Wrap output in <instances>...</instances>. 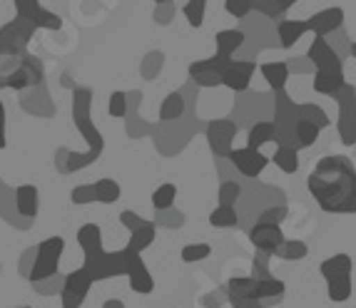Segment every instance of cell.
<instances>
[{"label": "cell", "instance_id": "1", "mask_svg": "<svg viewBox=\"0 0 356 308\" xmlns=\"http://www.w3.org/2000/svg\"><path fill=\"white\" fill-rule=\"evenodd\" d=\"M309 194L321 212L356 214V166L346 154H327L307 177Z\"/></svg>", "mask_w": 356, "mask_h": 308}, {"label": "cell", "instance_id": "2", "mask_svg": "<svg viewBox=\"0 0 356 308\" xmlns=\"http://www.w3.org/2000/svg\"><path fill=\"white\" fill-rule=\"evenodd\" d=\"M72 119H75V125L80 127L83 137L88 139L90 149L88 154H72V162L63 172H72V169H83V166L92 164L102 152V135L90 122V89H75V97H72Z\"/></svg>", "mask_w": 356, "mask_h": 308}, {"label": "cell", "instance_id": "3", "mask_svg": "<svg viewBox=\"0 0 356 308\" xmlns=\"http://www.w3.org/2000/svg\"><path fill=\"white\" fill-rule=\"evenodd\" d=\"M137 251L127 249V246L122 251H102V246H95V249L85 251L83 266L88 268L95 281H105L113 279V276H127Z\"/></svg>", "mask_w": 356, "mask_h": 308}, {"label": "cell", "instance_id": "4", "mask_svg": "<svg viewBox=\"0 0 356 308\" xmlns=\"http://www.w3.org/2000/svg\"><path fill=\"white\" fill-rule=\"evenodd\" d=\"M63 251H65V241H63V237H50L42 243H38L35 264H33V268L28 271L30 284H38V281H45V279L58 276L60 256H63Z\"/></svg>", "mask_w": 356, "mask_h": 308}, {"label": "cell", "instance_id": "5", "mask_svg": "<svg viewBox=\"0 0 356 308\" xmlns=\"http://www.w3.org/2000/svg\"><path fill=\"white\" fill-rule=\"evenodd\" d=\"M334 100H337V105H339V122H337L339 137H341V142H344L346 147H354L356 144V87L346 83Z\"/></svg>", "mask_w": 356, "mask_h": 308}, {"label": "cell", "instance_id": "6", "mask_svg": "<svg viewBox=\"0 0 356 308\" xmlns=\"http://www.w3.org/2000/svg\"><path fill=\"white\" fill-rule=\"evenodd\" d=\"M95 284V279L90 276L88 268H75L63 279V289H60V303L63 308H80L88 298L90 286Z\"/></svg>", "mask_w": 356, "mask_h": 308}, {"label": "cell", "instance_id": "7", "mask_svg": "<svg viewBox=\"0 0 356 308\" xmlns=\"http://www.w3.org/2000/svg\"><path fill=\"white\" fill-rule=\"evenodd\" d=\"M227 160L232 162V166H237V172L247 179H257L269 164V157L261 154L259 149L252 147H242V149H232Z\"/></svg>", "mask_w": 356, "mask_h": 308}, {"label": "cell", "instance_id": "8", "mask_svg": "<svg viewBox=\"0 0 356 308\" xmlns=\"http://www.w3.org/2000/svg\"><path fill=\"white\" fill-rule=\"evenodd\" d=\"M227 65H229V60L214 55V58H209V60L192 62L190 77L200 85V87H217V85H222V75H225Z\"/></svg>", "mask_w": 356, "mask_h": 308}, {"label": "cell", "instance_id": "9", "mask_svg": "<svg viewBox=\"0 0 356 308\" xmlns=\"http://www.w3.org/2000/svg\"><path fill=\"white\" fill-rule=\"evenodd\" d=\"M237 137V125L232 122V119H214L207 125V139H209V147L212 152L220 157V160H227L232 147V139Z\"/></svg>", "mask_w": 356, "mask_h": 308}, {"label": "cell", "instance_id": "10", "mask_svg": "<svg viewBox=\"0 0 356 308\" xmlns=\"http://www.w3.org/2000/svg\"><path fill=\"white\" fill-rule=\"evenodd\" d=\"M307 58H309V62L314 65V70H344V60L332 48V42H329L327 37L314 35V40L309 45Z\"/></svg>", "mask_w": 356, "mask_h": 308}, {"label": "cell", "instance_id": "11", "mask_svg": "<svg viewBox=\"0 0 356 308\" xmlns=\"http://www.w3.org/2000/svg\"><path fill=\"white\" fill-rule=\"evenodd\" d=\"M250 241L254 243L257 251H264V254H272L284 243V231L282 224H267V221H257L250 229Z\"/></svg>", "mask_w": 356, "mask_h": 308}, {"label": "cell", "instance_id": "12", "mask_svg": "<svg viewBox=\"0 0 356 308\" xmlns=\"http://www.w3.org/2000/svg\"><path fill=\"white\" fill-rule=\"evenodd\" d=\"M254 70V60H229V65L225 67V75H222V85L234 92H247Z\"/></svg>", "mask_w": 356, "mask_h": 308}, {"label": "cell", "instance_id": "13", "mask_svg": "<svg viewBox=\"0 0 356 308\" xmlns=\"http://www.w3.org/2000/svg\"><path fill=\"white\" fill-rule=\"evenodd\" d=\"M307 23H309V33H314L316 37H329L339 28H344V10L341 8H324V10L314 12Z\"/></svg>", "mask_w": 356, "mask_h": 308}, {"label": "cell", "instance_id": "14", "mask_svg": "<svg viewBox=\"0 0 356 308\" xmlns=\"http://www.w3.org/2000/svg\"><path fill=\"white\" fill-rule=\"evenodd\" d=\"M346 85L344 70H314V92L337 97Z\"/></svg>", "mask_w": 356, "mask_h": 308}, {"label": "cell", "instance_id": "15", "mask_svg": "<svg viewBox=\"0 0 356 308\" xmlns=\"http://www.w3.org/2000/svg\"><path fill=\"white\" fill-rule=\"evenodd\" d=\"M15 209L25 219H35L38 209H40V191L33 184H23L15 189Z\"/></svg>", "mask_w": 356, "mask_h": 308}, {"label": "cell", "instance_id": "16", "mask_svg": "<svg viewBox=\"0 0 356 308\" xmlns=\"http://www.w3.org/2000/svg\"><path fill=\"white\" fill-rule=\"evenodd\" d=\"M261 77L267 80L269 89L272 92H280V89L286 87V83H289V62H284V60H272V62H264V65L259 67Z\"/></svg>", "mask_w": 356, "mask_h": 308}, {"label": "cell", "instance_id": "17", "mask_svg": "<svg viewBox=\"0 0 356 308\" xmlns=\"http://www.w3.org/2000/svg\"><path fill=\"white\" fill-rule=\"evenodd\" d=\"M319 271L327 281L349 279L351 271H354V261H351L349 254H334V256H329L327 261H321Z\"/></svg>", "mask_w": 356, "mask_h": 308}, {"label": "cell", "instance_id": "18", "mask_svg": "<svg viewBox=\"0 0 356 308\" xmlns=\"http://www.w3.org/2000/svg\"><path fill=\"white\" fill-rule=\"evenodd\" d=\"M127 276H130V289L135 291V293H143V296H147V293H152L154 289V279L152 273L147 271V266H145V261L140 259V254L132 259L130 264V271H127Z\"/></svg>", "mask_w": 356, "mask_h": 308}, {"label": "cell", "instance_id": "19", "mask_svg": "<svg viewBox=\"0 0 356 308\" xmlns=\"http://www.w3.org/2000/svg\"><path fill=\"white\" fill-rule=\"evenodd\" d=\"M244 40H247V37H244L242 30H234V28L220 30V33H217V37H214V42H217V53H214V55L232 60V58H234V53H237V50L244 45Z\"/></svg>", "mask_w": 356, "mask_h": 308}, {"label": "cell", "instance_id": "20", "mask_svg": "<svg viewBox=\"0 0 356 308\" xmlns=\"http://www.w3.org/2000/svg\"><path fill=\"white\" fill-rule=\"evenodd\" d=\"M309 33V23L307 20H282L277 25V35H280V45L289 50L291 45H297L304 35Z\"/></svg>", "mask_w": 356, "mask_h": 308}, {"label": "cell", "instance_id": "21", "mask_svg": "<svg viewBox=\"0 0 356 308\" xmlns=\"http://www.w3.org/2000/svg\"><path fill=\"white\" fill-rule=\"evenodd\" d=\"M277 139V125L272 119H261V122H254L247 132V147L252 149H261L264 144L274 142Z\"/></svg>", "mask_w": 356, "mask_h": 308}, {"label": "cell", "instance_id": "22", "mask_svg": "<svg viewBox=\"0 0 356 308\" xmlns=\"http://www.w3.org/2000/svg\"><path fill=\"white\" fill-rule=\"evenodd\" d=\"M154 237H157V226H154L152 221H145L143 226H137V229L130 231V243H127V249L143 254L147 246H152Z\"/></svg>", "mask_w": 356, "mask_h": 308}, {"label": "cell", "instance_id": "23", "mask_svg": "<svg viewBox=\"0 0 356 308\" xmlns=\"http://www.w3.org/2000/svg\"><path fill=\"white\" fill-rule=\"evenodd\" d=\"M319 132H321V127L314 125V122L297 119V127H294V144H297V149L314 147L316 139H319Z\"/></svg>", "mask_w": 356, "mask_h": 308}, {"label": "cell", "instance_id": "24", "mask_svg": "<svg viewBox=\"0 0 356 308\" xmlns=\"http://www.w3.org/2000/svg\"><path fill=\"white\" fill-rule=\"evenodd\" d=\"M274 164L280 166L284 174H297L299 172V149L289 147V144H280V149L274 152Z\"/></svg>", "mask_w": 356, "mask_h": 308}, {"label": "cell", "instance_id": "25", "mask_svg": "<svg viewBox=\"0 0 356 308\" xmlns=\"http://www.w3.org/2000/svg\"><path fill=\"white\" fill-rule=\"evenodd\" d=\"M175 199H177V187L172 182L160 184L157 189L152 191V207L157 212H170L175 207Z\"/></svg>", "mask_w": 356, "mask_h": 308}, {"label": "cell", "instance_id": "26", "mask_svg": "<svg viewBox=\"0 0 356 308\" xmlns=\"http://www.w3.org/2000/svg\"><path fill=\"white\" fill-rule=\"evenodd\" d=\"M297 119H309V122L319 125L321 130L332 125V119H329L327 110H324V107H319V105H314V102H304V105H297Z\"/></svg>", "mask_w": 356, "mask_h": 308}, {"label": "cell", "instance_id": "27", "mask_svg": "<svg viewBox=\"0 0 356 308\" xmlns=\"http://www.w3.org/2000/svg\"><path fill=\"white\" fill-rule=\"evenodd\" d=\"M307 254L309 246L304 241H299V239H284V243L274 251V256H280L282 261H302L307 259Z\"/></svg>", "mask_w": 356, "mask_h": 308}, {"label": "cell", "instance_id": "28", "mask_svg": "<svg viewBox=\"0 0 356 308\" xmlns=\"http://www.w3.org/2000/svg\"><path fill=\"white\" fill-rule=\"evenodd\" d=\"M184 114V97L182 92H172L167 95L165 102L160 107V119L162 122H172V119H179Z\"/></svg>", "mask_w": 356, "mask_h": 308}, {"label": "cell", "instance_id": "29", "mask_svg": "<svg viewBox=\"0 0 356 308\" xmlns=\"http://www.w3.org/2000/svg\"><path fill=\"white\" fill-rule=\"evenodd\" d=\"M209 224L217 226V229H232V226L239 224V214L234 207H227V204H220L209 214Z\"/></svg>", "mask_w": 356, "mask_h": 308}, {"label": "cell", "instance_id": "30", "mask_svg": "<svg viewBox=\"0 0 356 308\" xmlns=\"http://www.w3.org/2000/svg\"><path fill=\"white\" fill-rule=\"evenodd\" d=\"M77 243L83 246V251L95 249V246H102V229L97 224H85L77 229Z\"/></svg>", "mask_w": 356, "mask_h": 308}, {"label": "cell", "instance_id": "31", "mask_svg": "<svg viewBox=\"0 0 356 308\" xmlns=\"http://www.w3.org/2000/svg\"><path fill=\"white\" fill-rule=\"evenodd\" d=\"M95 194H97V202L100 204H115L120 199V184L115 179L105 177V179H97L95 182Z\"/></svg>", "mask_w": 356, "mask_h": 308}, {"label": "cell", "instance_id": "32", "mask_svg": "<svg viewBox=\"0 0 356 308\" xmlns=\"http://www.w3.org/2000/svg\"><path fill=\"white\" fill-rule=\"evenodd\" d=\"M327 291H329V298L334 303H344L346 298H351V291H354V284H351V276L349 279H334L327 281Z\"/></svg>", "mask_w": 356, "mask_h": 308}, {"label": "cell", "instance_id": "33", "mask_svg": "<svg viewBox=\"0 0 356 308\" xmlns=\"http://www.w3.org/2000/svg\"><path fill=\"white\" fill-rule=\"evenodd\" d=\"M217 199H220V204H227V207H237V202L242 199V184L234 182V179H227V182H222Z\"/></svg>", "mask_w": 356, "mask_h": 308}, {"label": "cell", "instance_id": "34", "mask_svg": "<svg viewBox=\"0 0 356 308\" xmlns=\"http://www.w3.org/2000/svg\"><path fill=\"white\" fill-rule=\"evenodd\" d=\"M204 8H207V0H190L187 6L182 8L184 18L192 28H202L204 23Z\"/></svg>", "mask_w": 356, "mask_h": 308}, {"label": "cell", "instance_id": "35", "mask_svg": "<svg viewBox=\"0 0 356 308\" xmlns=\"http://www.w3.org/2000/svg\"><path fill=\"white\" fill-rule=\"evenodd\" d=\"M209 254H212V246H209V243H187L179 256H182L184 264H197V261L209 259Z\"/></svg>", "mask_w": 356, "mask_h": 308}, {"label": "cell", "instance_id": "36", "mask_svg": "<svg viewBox=\"0 0 356 308\" xmlns=\"http://www.w3.org/2000/svg\"><path fill=\"white\" fill-rule=\"evenodd\" d=\"M28 23H33L35 28H48V30H60V25H63V20H60V15H55V12L45 10V8H40V10L33 15V18L28 20Z\"/></svg>", "mask_w": 356, "mask_h": 308}, {"label": "cell", "instance_id": "37", "mask_svg": "<svg viewBox=\"0 0 356 308\" xmlns=\"http://www.w3.org/2000/svg\"><path fill=\"white\" fill-rule=\"evenodd\" d=\"M70 202H72V204H90V202H97L95 184H83V187H75V189L70 191Z\"/></svg>", "mask_w": 356, "mask_h": 308}, {"label": "cell", "instance_id": "38", "mask_svg": "<svg viewBox=\"0 0 356 308\" xmlns=\"http://www.w3.org/2000/svg\"><path fill=\"white\" fill-rule=\"evenodd\" d=\"M127 92H113L110 95V105H107V112L113 117H125L127 114Z\"/></svg>", "mask_w": 356, "mask_h": 308}, {"label": "cell", "instance_id": "39", "mask_svg": "<svg viewBox=\"0 0 356 308\" xmlns=\"http://www.w3.org/2000/svg\"><path fill=\"white\" fill-rule=\"evenodd\" d=\"M225 8L229 15H234V18H247L250 10L254 8V0H227Z\"/></svg>", "mask_w": 356, "mask_h": 308}, {"label": "cell", "instance_id": "40", "mask_svg": "<svg viewBox=\"0 0 356 308\" xmlns=\"http://www.w3.org/2000/svg\"><path fill=\"white\" fill-rule=\"evenodd\" d=\"M286 214H289V209H286L284 204H280V207L264 209V212L259 214V219H257V221H267V224H282V221L286 219Z\"/></svg>", "mask_w": 356, "mask_h": 308}, {"label": "cell", "instance_id": "41", "mask_svg": "<svg viewBox=\"0 0 356 308\" xmlns=\"http://www.w3.org/2000/svg\"><path fill=\"white\" fill-rule=\"evenodd\" d=\"M40 8L42 6L38 0H15V12H18V18H23V20H30Z\"/></svg>", "mask_w": 356, "mask_h": 308}, {"label": "cell", "instance_id": "42", "mask_svg": "<svg viewBox=\"0 0 356 308\" xmlns=\"http://www.w3.org/2000/svg\"><path fill=\"white\" fill-rule=\"evenodd\" d=\"M120 221H122V226H125L127 231H132V229H137V226H143L147 219H143V216L135 212H122L120 214Z\"/></svg>", "mask_w": 356, "mask_h": 308}, {"label": "cell", "instance_id": "43", "mask_svg": "<svg viewBox=\"0 0 356 308\" xmlns=\"http://www.w3.org/2000/svg\"><path fill=\"white\" fill-rule=\"evenodd\" d=\"M229 303H232V308H264V303L257 301V298H237V296H232Z\"/></svg>", "mask_w": 356, "mask_h": 308}, {"label": "cell", "instance_id": "44", "mask_svg": "<svg viewBox=\"0 0 356 308\" xmlns=\"http://www.w3.org/2000/svg\"><path fill=\"white\" fill-rule=\"evenodd\" d=\"M175 12H177V10H175L172 3H167V6H157V12H154V18H157V23L165 25V23H170L167 18H172Z\"/></svg>", "mask_w": 356, "mask_h": 308}, {"label": "cell", "instance_id": "45", "mask_svg": "<svg viewBox=\"0 0 356 308\" xmlns=\"http://www.w3.org/2000/svg\"><path fill=\"white\" fill-rule=\"evenodd\" d=\"M6 147V107L0 102V149Z\"/></svg>", "mask_w": 356, "mask_h": 308}, {"label": "cell", "instance_id": "46", "mask_svg": "<svg viewBox=\"0 0 356 308\" xmlns=\"http://www.w3.org/2000/svg\"><path fill=\"white\" fill-rule=\"evenodd\" d=\"M33 286H35V289L40 291V293H55V291L63 289V284H60L58 279H55V284H48V286H42V284H33Z\"/></svg>", "mask_w": 356, "mask_h": 308}, {"label": "cell", "instance_id": "47", "mask_svg": "<svg viewBox=\"0 0 356 308\" xmlns=\"http://www.w3.org/2000/svg\"><path fill=\"white\" fill-rule=\"evenodd\" d=\"M102 308H125V303L120 301V298H110V301L102 303Z\"/></svg>", "mask_w": 356, "mask_h": 308}, {"label": "cell", "instance_id": "48", "mask_svg": "<svg viewBox=\"0 0 356 308\" xmlns=\"http://www.w3.org/2000/svg\"><path fill=\"white\" fill-rule=\"evenodd\" d=\"M277 3L282 6V10H286V8H291L294 3H299V0H277Z\"/></svg>", "mask_w": 356, "mask_h": 308}, {"label": "cell", "instance_id": "49", "mask_svg": "<svg viewBox=\"0 0 356 308\" xmlns=\"http://www.w3.org/2000/svg\"><path fill=\"white\" fill-rule=\"evenodd\" d=\"M349 55L356 60V40H351V48H349Z\"/></svg>", "mask_w": 356, "mask_h": 308}, {"label": "cell", "instance_id": "50", "mask_svg": "<svg viewBox=\"0 0 356 308\" xmlns=\"http://www.w3.org/2000/svg\"><path fill=\"white\" fill-rule=\"evenodd\" d=\"M167 3H172V0H154V6H167Z\"/></svg>", "mask_w": 356, "mask_h": 308}, {"label": "cell", "instance_id": "51", "mask_svg": "<svg viewBox=\"0 0 356 308\" xmlns=\"http://www.w3.org/2000/svg\"><path fill=\"white\" fill-rule=\"evenodd\" d=\"M20 308H30V306H20Z\"/></svg>", "mask_w": 356, "mask_h": 308}]
</instances>
